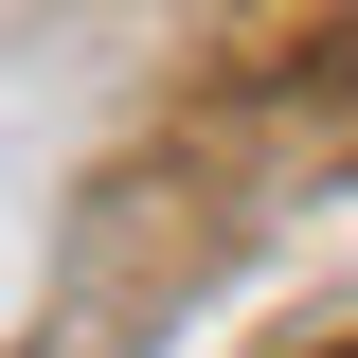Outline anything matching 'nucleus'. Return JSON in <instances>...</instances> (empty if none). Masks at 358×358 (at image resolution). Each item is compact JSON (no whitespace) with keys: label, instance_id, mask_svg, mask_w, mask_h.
<instances>
[{"label":"nucleus","instance_id":"nucleus-1","mask_svg":"<svg viewBox=\"0 0 358 358\" xmlns=\"http://www.w3.org/2000/svg\"><path fill=\"white\" fill-rule=\"evenodd\" d=\"M341 358H358V341H341Z\"/></svg>","mask_w":358,"mask_h":358}]
</instances>
